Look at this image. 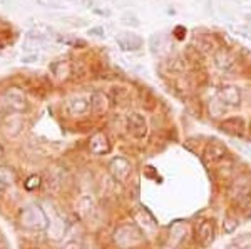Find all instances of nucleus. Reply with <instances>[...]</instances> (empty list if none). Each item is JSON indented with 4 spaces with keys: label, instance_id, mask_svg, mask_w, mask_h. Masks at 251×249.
Wrapping results in <instances>:
<instances>
[{
    "label": "nucleus",
    "instance_id": "1",
    "mask_svg": "<svg viewBox=\"0 0 251 249\" xmlns=\"http://www.w3.org/2000/svg\"><path fill=\"white\" fill-rule=\"evenodd\" d=\"M19 223L22 227L30 231H46L49 227V216L46 211L37 204H30V206L24 207L20 211Z\"/></svg>",
    "mask_w": 251,
    "mask_h": 249
},
{
    "label": "nucleus",
    "instance_id": "2",
    "mask_svg": "<svg viewBox=\"0 0 251 249\" xmlns=\"http://www.w3.org/2000/svg\"><path fill=\"white\" fill-rule=\"evenodd\" d=\"M114 241H116V244L119 248L131 249V248L139 246V244L144 241V236H143V232H141V229L136 226V224L126 223V224H121V226L116 229Z\"/></svg>",
    "mask_w": 251,
    "mask_h": 249
},
{
    "label": "nucleus",
    "instance_id": "3",
    "mask_svg": "<svg viewBox=\"0 0 251 249\" xmlns=\"http://www.w3.org/2000/svg\"><path fill=\"white\" fill-rule=\"evenodd\" d=\"M228 198L234 204H246L251 198V176L243 172L236 176L228 187Z\"/></svg>",
    "mask_w": 251,
    "mask_h": 249
},
{
    "label": "nucleus",
    "instance_id": "4",
    "mask_svg": "<svg viewBox=\"0 0 251 249\" xmlns=\"http://www.w3.org/2000/svg\"><path fill=\"white\" fill-rule=\"evenodd\" d=\"M126 124H127L129 134L134 139H144L146 134H148V122H146L144 115H141L139 112H131V114H127Z\"/></svg>",
    "mask_w": 251,
    "mask_h": 249
},
{
    "label": "nucleus",
    "instance_id": "5",
    "mask_svg": "<svg viewBox=\"0 0 251 249\" xmlns=\"http://www.w3.org/2000/svg\"><path fill=\"white\" fill-rule=\"evenodd\" d=\"M220 100L226 107H238L241 104V89L233 84H225L221 89L218 91Z\"/></svg>",
    "mask_w": 251,
    "mask_h": 249
},
{
    "label": "nucleus",
    "instance_id": "6",
    "mask_svg": "<svg viewBox=\"0 0 251 249\" xmlns=\"http://www.w3.org/2000/svg\"><path fill=\"white\" fill-rule=\"evenodd\" d=\"M3 100H5L7 107H9L10 111L14 112H24L27 109V99L25 95H24L22 91H19L17 87H12L3 94Z\"/></svg>",
    "mask_w": 251,
    "mask_h": 249
},
{
    "label": "nucleus",
    "instance_id": "7",
    "mask_svg": "<svg viewBox=\"0 0 251 249\" xmlns=\"http://www.w3.org/2000/svg\"><path fill=\"white\" fill-rule=\"evenodd\" d=\"M91 111V102L84 95H72L66 102V112L71 117H77V115L87 114Z\"/></svg>",
    "mask_w": 251,
    "mask_h": 249
},
{
    "label": "nucleus",
    "instance_id": "8",
    "mask_svg": "<svg viewBox=\"0 0 251 249\" xmlns=\"http://www.w3.org/2000/svg\"><path fill=\"white\" fill-rule=\"evenodd\" d=\"M109 171H111V174L114 176L116 181H119V182H124L126 179L131 176V171H132V166L131 162H129L127 159L124 158H114L109 162Z\"/></svg>",
    "mask_w": 251,
    "mask_h": 249
},
{
    "label": "nucleus",
    "instance_id": "9",
    "mask_svg": "<svg viewBox=\"0 0 251 249\" xmlns=\"http://www.w3.org/2000/svg\"><path fill=\"white\" fill-rule=\"evenodd\" d=\"M24 129V119L19 112H14V114L5 115L2 120V131L5 132L7 137H15L19 136Z\"/></svg>",
    "mask_w": 251,
    "mask_h": 249
},
{
    "label": "nucleus",
    "instance_id": "10",
    "mask_svg": "<svg viewBox=\"0 0 251 249\" xmlns=\"http://www.w3.org/2000/svg\"><path fill=\"white\" fill-rule=\"evenodd\" d=\"M213 60H214V66H216L218 69L223 70V72L233 70L234 64H236V59H234V55L228 49H226V47H220V49L214 50Z\"/></svg>",
    "mask_w": 251,
    "mask_h": 249
},
{
    "label": "nucleus",
    "instance_id": "11",
    "mask_svg": "<svg viewBox=\"0 0 251 249\" xmlns=\"http://www.w3.org/2000/svg\"><path fill=\"white\" fill-rule=\"evenodd\" d=\"M196 239L203 248L211 246L213 241H214V224H213V221H209V219L201 221L200 226L196 227Z\"/></svg>",
    "mask_w": 251,
    "mask_h": 249
},
{
    "label": "nucleus",
    "instance_id": "12",
    "mask_svg": "<svg viewBox=\"0 0 251 249\" xmlns=\"http://www.w3.org/2000/svg\"><path fill=\"white\" fill-rule=\"evenodd\" d=\"M226 146L220 140H213L208 142L204 147V160L206 162H220V160L226 159Z\"/></svg>",
    "mask_w": 251,
    "mask_h": 249
},
{
    "label": "nucleus",
    "instance_id": "13",
    "mask_svg": "<svg viewBox=\"0 0 251 249\" xmlns=\"http://www.w3.org/2000/svg\"><path fill=\"white\" fill-rule=\"evenodd\" d=\"M116 42L124 52L137 50V49H141V45H143L141 37L136 34H132V32H121V34L116 37Z\"/></svg>",
    "mask_w": 251,
    "mask_h": 249
},
{
    "label": "nucleus",
    "instance_id": "14",
    "mask_svg": "<svg viewBox=\"0 0 251 249\" xmlns=\"http://www.w3.org/2000/svg\"><path fill=\"white\" fill-rule=\"evenodd\" d=\"M89 151L96 156H102L107 154L111 151V142H109V137L104 132H96L94 136L89 140Z\"/></svg>",
    "mask_w": 251,
    "mask_h": 249
},
{
    "label": "nucleus",
    "instance_id": "15",
    "mask_svg": "<svg viewBox=\"0 0 251 249\" xmlns=\"http://www.w3.org/2000/svg\"><path fill=\"white\" fill-rule=\"evenodd\" d=\"M89 102H91V111L94 112L96 115L106 114V112L109 111V107H111V99H109L107 95L100 91L92 92Z\"/></svg>",
    "mask_w": 251,
    "mask_h": 249
},
{
    "label": "nucleus",
    "instance_id": "16",
    "mask_svg": "<svg viewBox=\"0 0 251 249\" xmlns=\"http://www.w3.org/2000/svg\"><path fill=\"white\" fill-rule=\"evenodd\" d=\"M50 72L57 80H67L72 74V66L67 60H55L54 64H50Z\"/></svg>",
    "mask_w": 251,
    "mask_h": 249
},
{
    "label": "nucleus",
    "instance_id": "17",
    "mask_svg": "<svg viewBox=\"0 0 251 249\" xmlns=\"http://www.w3.org/2000/svg\"><path fill=\"white\" fill-rule=\"evenodd\" d=\"M221 131L231 136H243V132H245V120L241 117L226 119L225 122L221 124Z\"/></svg>",
    "mask_w": 251,
    "mask_h": 249
},
{
    "label": "nucleus",
    "instance_id": "18",
    "mask_svg": "<svg viewBox=\"0 0 251 249\" xmlns=\"http://www.w3.org/2000/svg\"><path fill=\"white\" fill-rule=\"evenodd\" d=\"M52 34H54L52 27L46 25V23H37V25H34L29 30V34H27V39L35 40V42H42V40H46V39L50 37Z\"/></svg>",
    "mask_w": 251,
    "mask_h": 249
},
{
    "label": "nucleus",
    "instance_id": "19",
    "mask_svg": "<svg viewBox=\"0 0 251 249\" xmlns=\"http://www.w3.org/2000/svg\"><path fill=\"white\" fill-rule=\"evenodd\" d=\"M194 47H196L198 52H204V54H209V52L216 50V45H214V40L208 35H196L193 40Z\"/></svg>",
    "mask_w": 251,
    "mask_h": 249
},
{
    "label": "nucleus",
    "instance_id": "20",
    "mask_svg": "<svg viewBox=\"0 0 251 249\" xmlns=\"http://www.w3.org/2000/svg\"><path fill=\"white\" fill-rule=\"evenodd\" d=\"M15 181H17V178H15L14 171L9 169V167H0V194L14 186Z\"/></svg>",
    "mask_w": 251,
    "mask_h": 249
},
{
    "label": "nucleus",
    "instance_id": "21",
    "mask_svg": "<svg viewBox=\"0 0 251 249\" xmlns=\"http://www.w3.org/2000/svg\"><path fill=\"white\" fill-rule=\"evenodd\" d=\"M111 95L116 104H126V102H129V99H131V92H129L127 87H124V86H114L111 89Z\"/></svg>",
    "mask_w": 251,
    "mask_h": 249
},
{
    "label": "nucleus",
    "instance_id": "22",
    "mask_svg": "<svg viewBox=\"0 0 251 249\" xmlns=\"http://www.w3.org/2000/svg\"><path fill=\"white\" fill-rule=\"evenodd\" d=\"M96 211V203L91 196H84L79 201V212L84 216V218H91Z\"/></svg>",
    "mask_w": 251,
    "mask_h": 249
},
{
    "label": "nucleus",
    "instance_id": "23",
    "mask_svg": "<svg viewBox=\"0 0 251 249\" xmlns=\"http://www.w3.org/2000/svg\"><path fill=\"white\" fill-rule=\"evenodd\" d=\"M226 114V106L221 102V100H211L209 102V115L214 119H220V117H225Z\"/></svg>",
    "mask_w": 251,
    "mask_h": 249
},
{
    "label": "nucleus",
    "instance_id": "24",
    "mask_svg": "<svg viewBox=\"0 0 251 249\" xmlns=\"http://www.w3.org/2000/svg\"><path fill=\"white\" fill-rule=\"evenodd\" d=\"M238 226H240V221L231 214L226 216L225 221H223V231H225L226 234H233V232L238 229Z\"/></svg>",
    "mask_w": 251,
    "mask_h": 249
},
{
    "label": "nucleus",
    "instance_id": "25",
    "mask_svg": "<svg viewBox=\"0 0 251 249\" xmlns=\"http://www.w3.org/2000/svg\"><path fill=\"white\" fill-rule=\"evenodd\" d=\"M233 167H234V162H233V160L226 159V166H225V164L218 166V169H216L218 178H220V179H228L229 176L233 174Z\"/></svg>",
    "mask_w": 251,
    "mask_h": 249
},
{
    "label": "nucleus",
    "instance_id": "26",
    "mask_svg": "<svg viewBox=\"0 0 251 249\" xmlns=\"http://www.w3.org/2000/svg\"><path fill=\"white\" fill-rule=\"evenodd\" d=\"M149 47H151L152 54H159V52L164 49V39H163V35H159V34L152 35V37L149 39Z\"/></svg>",
    "mask_w": 251,
    "mask_h": 249
},
{
    "label": "nucleus",
    "instance_id": "27",
    "mask_svg": "<svg viewBox=\"0 0 251 249\" xmlns=\"http://www.w3.org/2000/svg\"><path fill=\"white\" fill-rule=\"evenodd\" d=\"M35 2H37L40 7H44V9H52V10L66 9L62 0H35Z\"/></svg>",
    "mask_w": 251,
    "mask_h": 249
},
{
    "label": "nucleus",
    "instance_id": "28",
    "mask_svg": "<svg viewBox=\"0 0 251 249\" xmlns=\"http://www.w3.org/2000/svg\"><path fill=\"white\" fill-rule=\"evenodd\" d=\"M121 22L127 27H139L141 25L139 19H137L134 14H124L123 17H121Z\"/></svg>",
    "mask_w": 251,
    "mask_h": 249
},
{
    "label": "nucleus",
    "instance_id": "29",
    "mask_svg": "<svg viewBox=\"0 0 251 249\" xmlns=\"http://www.w3.org/2000/svg\"><path fill=\"white\" fill-rule=\"evenodd\" d=\"M24 187H25L27 191L39 189V187H40V178H39L37 174H34V176H30V178H27L25 184H24Z\"/></svg>",
    "mask_w": 251,
    "mask_h": 249
},
{
    "label": "nucleus",
    "instance_id": "30",
    "mask_svg": "<svg viewBox=\"0 0 251 249\" xmlns=\"http://www.w3.org/2000/svg\"><path fill=\"white\" fill-rule=\"evenodd\" d=\"M234 246H238L240 249H251V234H245L238 238L234 241Z\"/></svg>",
    "mask_w": 251,
    "mask_h": 249
},
{
    "label": "nucleus",
    "instance_id": "31",
    "mask_svg": "<svg viewBox=\"0 0 251 249\" xmlns=\"http://www.w3.org/2000/svg\"><path fill=\"white\" fill-rule=\"evenodd\" d=\"M234 34H238L243 39H251V30L248 29V27H245V25L234 27Z\"/></svg>",
    "mask_w": 251,
    "mask_h": 249
},
{
    "label": "nucleus",
    "instance_id": "32",
    "mask_svg": "<svg viewBox=\"0 0 251 249\" xmlns=\"http://www.w3.org/2000/svg\"><path fill=\"white\" fill-rule=\"evenodd\" d=\"M62 20H66V22L71 23L72 27H82V25H86V22H84V20L75 19V17H64Z\"/></svg>",
    "mask_w": 251,
    "mask_h": 249
},
{
    "label": "nucleus",
    "instance_id": "33",
    "mask_svg": "<svg viewBox=\"0 0 251 249\" xmlns=\"http://www.w3.org/2000/svg\"><path fill=\"white\" fill-rule=\"evenodd\" d=\"M39 60V55L37 54H24L22 55V62L24 64H34Z\"/></svg>",
    "mask_w": 251,
    "mask_h": 249
},
{
    "label": "nucleus",
    "instance_id": "34",
    "mask_svg": "<svg viewBox=\"0 0 251 249\" xmlns=\"http://www.w3.org/2000/svg\"><path fill=\"white\" fill-rule=\"evenodd\" d=\"M89 35H94V37H106V32L102 27H94V29H89Z\"/></svg>",
    "mask_w": 251,
    "mask_h": 249
},
{
    "label": "nucleus",
    "instance_id": "35",
    "mask_svg": "<svg viewBox=\"0 0 251 249\" xmlns=\"http://www.w3.org/2000/svg\"><path fill=\"white\" fill-rule=\"evenodd\" d=\"M59 249H80V244L77 241H67V243H64Z\"/></svg>",
    "mask_w": 251,
    "mask_h": 249
},
{
    "label": "nucleus",
    "instance_id": "36",
    "mask_svg": "<svg viewBox=\"0 0 251 249\" xmlns=\"http://www.w3.org/2000/svg\"><path fill=\"white\" fill-rule=\"evenodd\" d=\"M96 12V14H99V15H106V17H109V15H111V12L109 10H99V7H96V9H92Z\"/></svg>",
    "mask_w": 251,
    "mask_h": 249
},
{
    "label": "nucleus",
    "instance_id": "37",
    "mask_svg": "<svg viewBox=\"0 0 251 249\" xmlns=\"http://www.w3.org/2000/svg\"><path fill=\"white\" fill-rule=\"evenodd\" d=\"M0 249H5V239L2 238V234H0Z\"/></svg>",
    "mask_w": 251,
    "mask_h": 249
},
{
    "label": "nucleus",
    "instance_id": "38",
    "mask_svg": "<svg viewBox=\"0 0 251 249\" xmlns=\"http://www.w3.org/2000/svg\"><path fill=\"white\" fill-rule=\"evenodd\" d=\"M3 158V147H2V144H0V159Z\"/></svg>",
    "mask_w": 251,
    "mask_h": 249
},
{
    "label": "nucleus",
    "instance_id": "39",
    "mask_svg": "<svg viewBox=\"0 0 251 249\" xmlns=\"http://www.w3.org/2000/svg\"><path fill=\"white\" fill-rule=\"evenodd\" d=\"M226 249H240V248H238V246H234V244H231V246H229V248H226Z\"/></svg>",
    "mask_w": 251,
    "mask_h": 249
},
{
    "label": "nucleus",
    "instance_id": "40",
    "mask_svg": "<svg viewBox=\"0 0 251 249\" xmlns=\"http://www.w3.org/2000/svg\"><path fill=\"white\" fill-rule=\"evenodd\" d=\"M67 2H75V0H67Z\"/></svg>",
    "mask_w": 251,
    "mask_h": 249
}]
</instances>
